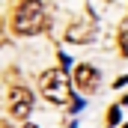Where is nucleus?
<instances>
[{
    "label": "nucleus",
    "instance_id": "nucleus-1",
    "mask_svg": "<svg viewBox=\"0 0 128 128\" xmlns=\"http://www.w3.org/2000/svg\"><path fill=\"white\" fill-rule=\"evenodd\" d=\"M12 27H15V33H21V36L39 33L45 27V9H42V3H39V0L21 3L18 12H15V18H12Z\"/></svg>",
    "mask_w": 128,
    "mask_h": 128
},
{
    "label": "nucleus",
    "instance_id": "nucleus-2",
    "mask_svg": "<svg viewBox=\"0 0 128 128\" xmlns=\"http://www.w3.org/2000/svg\"><path fill=\"white\" fill-rule=\"evenodd\" d=\"M39 86H42L45 98H48V101H54V104H66V101H72L68 78H66L63 72H57V68L45 72V74H42V80H39Z\"/></svg>",
    "mask_w": 128,
    "mask_h": 128
},
{
    "label": "nucleus",
    "instance_id": "nucleus-3",
    "mask_svg": "<svg viewBox=\"0 0 128 128\" xmlns=\"http://www.w3.org/2000/svg\"><path fill=\"white\" fill-rule=\"evenodd\" d=\"M6 107L15 119H27L33 110V92L27 86H12L9 90V98H6Z\"/></svg>",
    "mask_w": 128,
    "mask_h": 128
},
{
    "label": "nucleus",
    "instance_id": "nucleus-4",
    "mask_svg": "<svg viewBox=\"0 0 128 128\" xmlns=\"http://www.w3.org/2000/svg\"><path fill=\"white\" fill-rule=\"evenodd\" d=\"M74 86L84 92V96H90V92H96L98 90V68L92 66H74Z\"/></svg>",
    "mask_w": 128,
    "mask_h": 128
},
{
    "label": "nucleus",
    "instance_id": "nucleus-5",
    "mask_svg": "<svg viewBox=\"0 0 128 128\" xmlns=\"http://www.w3.org/2000/svg\"><path fill=\"white\" fill-rule=\"evenodd\" d=\"M119 51L128 57V21H122V30H119Z\"/></svg>",
    "mask_w": 128,
    "mask_h": 128
},
{
    "label": "nucleus",
    "instance_id": "nucleus-6",
    "mask_svg": "<svg viewBox=\"0 0 128 128\" xmlns=\"http://www.w3.org/2000/svg\"><path fill=\"white\" fill-rule=\"evenodd\" d=\"M107 122H110V125H119V107H110V113H107Z\"/></svg>",
    "mask_w": 128,
    "mask_h": 128
},
{
    "label": "nucleus",
    "instance_id": "nucleus-7",
    "mask_svg": "<svg viewBox=\"0 0 128 128\" xmlns=\"http://www.w3.org/2000/svg\"><path fill=\"white\" fill-rule=\"evenodd\" d=\"M24 128H39V125H24Z\"/></svg>",
    "mask_w": 128,
    "mask_h": 128
},
{
    "label": "nucleus",
    "instance_id": "nucleus-8",
    "mask_svg": "<svg viewBox=\"0 0 128 128\" xmlns=\"http://www.w3.org/2000/svg\"><path fill=\"white\" fill-rule=\"evenodd\" d=\"M0 128H6V125H0Z\"/></svg>",
    "mask_w": 128,
    "mask_h": 128
},
{
    "label": "nucleus",
    "instance_id": "nucleus-9",
    "mask_svg": "<svg viewBox=\"0 0 128 128\" xmlns=\"http://www.w3.org/2000/svg\"><path fill=\"white\" fill-rule=\"evenodd\" d=\"M122 128H128V125H122Z\"/></svg>",
    "mask_w": 128,
    "mask_h": 128
}]
</instances>
